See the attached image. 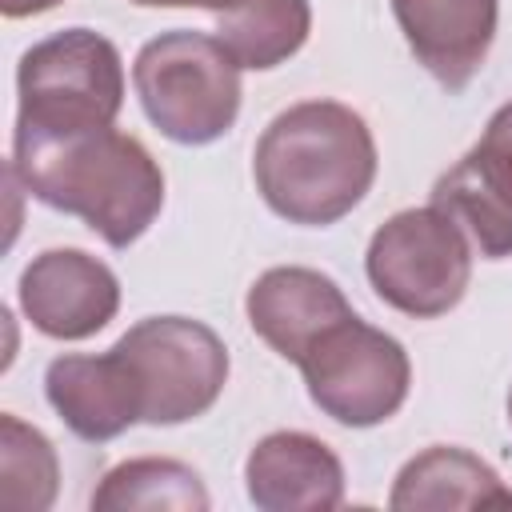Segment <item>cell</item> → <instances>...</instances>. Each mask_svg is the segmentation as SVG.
I'll list each match as a JSON object with an SVG mask.
<instances>
[{"instance_id": "cell-1", "label": "cell", "mask_w": 512, "mask_h": 512, "mask_svg": "<svg viewBox=\"0 0 512 512\" xmlns=\"http://www.w3.org/2000/svg\"><path fill=\"white\" fill-rule=\"evenodd\" d=\"M12 168L40 204L80 216L112 248L136 244L164 208L160 164L112 124L76 136L16 132Z\"/></svg>"}, {"instance_id": "cell-2", "label": "cell", "mask_w": 512, "mask_h": 512, "mask_svg": "<svg viewBox=\"0 0 512 512\" xmlns=\"http://www.w3.org/2000/svg\"><path fill=\"white\" fill-rule=\"evenodd\" d=\"M252 176L280 220L324 228L368 196L376 180V140L348 104L300 100L256 140Z\"/></svg>"}, {"instance_id": "cell-3", "label": "cell", "mask_w": 512, "mask_h": 512, "mask_svg": "<svg viewBox=\"0 0 512 512\" xmlns=\"http://www.w3.org/2000/svg\"><path fill=\"white\" fill-rule=\"evenodd\" d=\"M132 84L144 116L176 144H212L240 116V64L204 32L172 28L136 52Z\"/></svg>"}, {"instance_id": "cell-4", "label": "cell", "mask_w": 512, "mask_h": 512, "mask_svg": "<svg viewBox=\"0 0 512 512\" xmlns=\"http://www.w3.org/2000/svg\"><path fill=\"white\" fill-rule=\"evenodd\" d=\"M16 132L76 136L108 128L124 108V60L92 28H64L20 56Z\"/></svg>"}, {"instance_id": "cell-5", "label": "cell", "mask_w": 512, "mask_h": 512, "mask_svg": "<svg viewBox=\"0 0 512 512\" xmlns=\"http://www.w3.org/2000/svg\"><path fill=\"white\" fill-rule=\"evenodd\" d=\"M364 272L388 308L432 320L464 300L472 280V248L464 228L436 204L404 208L372 232Z\"/></svg>"}, {"instance_id": "cell-6", "label": "cell", "mask_w": 512, "mask_h": 512, "mask_svg": "<svg viewBox=\"0 0 512 512\" xmlns=\"http://www.w3.org/2000/svg\"><path fill=\"white\" fill-rule=\"evenodd\" d=\"M296 368L304 372L312 404L344 428L384 424L400 412L412 384L404 344L364 324L356 312L332 324Z\"/></svg>"}, {"instance_id": "cell-7", "label": "cell", "mask_w": 512, "mask_h": 512, "mask_svg": "<svg viewBox=\"0 0 512 512\" xmlns=\"http://www.w3.org/2000/svg\"><path fill=\"white\" fill-rule=\"evenodd\" d=\"M144 400V424H184L204 416L228 384L224 340L188 316H148L112 344Z\"/></svg>"}, {"instance_id": "cell-8", "label": "cell", "mask_w": 512, "mask_h": 512, "mask_svg": "<svg viewBox=\"0 0 512 512\" xmlns=\"http://www.w3.org/2000/svg\"><path fill=\"white\" fill-rule=\"evenodd\" d=\"M20 308L52 340H88L116 316L120 280L80 248H48L20 272Z\"/></svg>"}, {"instance_id": "cell-9", "label": "cell", "mask_w": 512, "mask_h": 512, "mask_svg": "<svg viewBox=\"0 0 512 512\" xmlns=\"http://www.w3.org/2000/svg\"><path fill=\"white\" fill-rule=\"evenodd\" d=\"M252 332L284 360L300 364L308 348L340 320L352 316L340 284L304 264H280L256 276L244 300Z\"/></svg>"}, {"instance_id": "cell-10", "label": "cell", "mask_w": 512, "mask_h": 512, "mask_svg": "<svg viewBox=\"0 0 512 512\" xmlns=\"http://www.w3.org/2000/svg\"><path fill=\"white\" fill-rule=\"evenodd\" d=\"M44 392L56 416L88 444L116 440L144 420L140 384L116 348L104 356H56L44 372Z\"/></svg>"}, {"instance_id": "cell-11", "label": "cell", "mask_w": 512, "mask_h": 512, "mask_svg": "<svg viewBox=\"0 0 512 512\" xmlns=\"http://www.w3.org/2000/svg\"><path fill=\"white\" fill-rule=\"evenodd\" d=\"M244 484L260 512H328L344 500V464L308 432H268L244 460Z\"/></svg>"}, {"instance_id": "cell-12", "label": "cell", "mask_w": 512, "mask_h": 512, "mask_svg": "<svg viewBox=\"0 0 512 512\" xmlns=\"http://www.w3.org/2000/svg\"><path fill=\"white\" fill-rule=\"evenodd\" d=\"M392 16L412 56L444 84L464 88L496 36V0H392Z\"/></svg>"}, {"instance_id": "cell-13", "label": "cell", "mask_w": 512, "mask_h": 512, "mask_svg": "<svg viewBox=\"0 0 512 512\" xmlns=\"http://www.w3.org/2000/svg\"><path fill=\"white\" fill-rule=\"evenodd\" d=\"M432 204L464 228L484 260L512 256V168L484 140L432 184Z\"/></svg>"}, {"instance_id": "cell-14", "label": "cell", "mask_w": 512, "mask_h": 512, "mask_svg": "<svg viewBox=\"0 0 512 512\" xmlns=\"http://www.w3.org/2000/svg\"><path fill=\"white\" fill-rule=\"evenodd\" d=\"M388 504L396 512H444V508H512V488L500 484V476L464 448H424L412 456L396 484Z\"/></svg>"}, {"instance_id": "cell-15", "label": "cell", "mask_w": 512, "mask_h": 512, "mask_svg": "<svg viewBox=\"0 0 512 512\" xmlns=\"http://www.w3.org/2000/svg\"><path fill=\"white\" fill-rule=\"evenodd\" d=\"M312 32L308 0H244L216 16V40L236 56L240 68L268 72L296 56Z\"/></svg>"}, {"instance_id": "cell-16", "label": "cell", "mask_w": 512, "mask_h": 512, "mask_svg": "<svg viewBox=\"0 0 512 512\" xmlns=\"http://www.w3.org/2000/svg\"><path fill=\"white\" fill-rule=\"evenodd\" d=\"M208 488L200 476L168 456H136L104 472L92 492V512H208Z\"/></svg>"}, {"instance_id": "cell-17", "label": "cell", "mask_w": 512, "mask_h": 512, "mask_svg": "<svg viewBox=\"0 0 512 512\" xmlns=\"http://www.w3.org/2000/svg\"><path fill=\"white\" fill-rule=\"evenodd\" d=\"M60 488V460L52 440L20 416H0V504L20 512L52 508Z\"/></svg>"}, {"instance_id": "cell-18", "label": "cell", "mask_w": 512, "mask_h": 512, "mask_svg": "<svg viewBox=\"0 0 512 512\" xmlns=\"http://www.w3.org/2000/svg\"><path fill=\"white\" fill-rule=\"evenodd\" d=\"M508 168H512V100L508 104H500L496 112H492V120H488V128H484V136H480Z\"/></svg>"}, {"instance_id": "cell-19", "label": "cell", "mask_w": 512, "mask_h": 512, "mask_svg": "<svg viewBox=\"0 0 512 512\" xmlns=\"http://www.w3.org/2000/svg\"><path fill=\"white\" fill-rule=\"evenodd\" d=\"M60 0H0V12L8 16V20H20V16H36V12H48V8H56Z\"/></svg>"}, {"instance_id": "cell-20", "label": "cell", "mask_w": 512, "mask_h": 512, "mask_svg": "<svg viewBox=\"0 0 512 512\" xmlns=\"http://www.w3.org/2000/svg\"><path fill=\"white\" fill-rule=\"evenodd\" d=\"M132 4H144V8H188V4H200V0H132Z\"/></svg>"}, {"instance_id": "cell-21", "label": "cell", "mask_w": 512, "mask_h": 512, "mask_svg": "<svg viewBox=\"0 0 512 512\" xmlns=\"http://www.w3.org/2000/svg\"><path fill=\"white\" fill-rule=\"evenodd\" d=\"M236 4H244V0H200V8H212L216 16H220V12H232Z\"/></svg>"}, {"instance_id": "cell-22", "label": "cell", "mask_w": 512, "mask_h": 512, "mask_svg": "<svg viewBox=\"0 0 512 512\" xmlns=\"http://www.w3.org/2000/svg\"><path fill=\"white\" fill-rule=\"evenodd\" d=\"M508 420H512V392H508Z\"/></svg>"}]
</instances>
